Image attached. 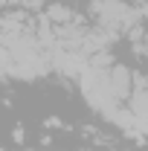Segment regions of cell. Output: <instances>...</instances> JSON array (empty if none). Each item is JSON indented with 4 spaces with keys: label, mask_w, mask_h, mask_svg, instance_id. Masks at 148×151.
Masks as SVG:
<instances>
[{
    "label": "cell",
    "mask_w": 148,
    "mask_h": 151,
    "mask_svg": "<svg viewBox=\"0 0 148 151\" xmlns=\"http://www.w3.org/2000/svg\"><path fill=\"white\" fill-rule=\"evenodd\" d=\"M47 15H50V20H55V23H61V26H64V20L73 18V15H70V9H64V6H58V3L47 12Z\"/></svg>",
    "instance_id": "cell-1"
},
{
    "label": "cell",
    "mask_w": 148,
    "mask_h": 151,
    "mask_svg": "<svg viewBox=\"0 0 148 151\" xmlns=\"http://www.w3.org/2000/svg\"><path fill=\"white\" fill-rule=\"evenodd\" d=\"M81 151H90V148H81Z\"/></svg>",
    "instance_id": "cell-2"
},
{
    "label": "cell",
    "mask_w": 148,
    "mask_h": 151,
    "mask_svg": "<svg viewBox=\"0 0 148 151\" xmlns=\"http://www.w3.org/2000/svg\"><path fill=\"white\" fill-rule=\"evenodd\" d=\"M0 151H3V148H0Z\"/></svg>",
    "instance_id": "cell-3"
}]
</instances>
